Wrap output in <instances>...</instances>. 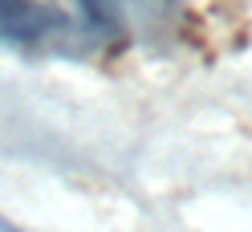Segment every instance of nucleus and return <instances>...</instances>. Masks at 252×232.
<instances>
[{"label":"nucleus","mask_w":252,"mask_h":232,"mask_svg":"<svg viewBox=\"0 0 252 232\" xmlns=\"http://www.w3.org/2000/svg\"><path fill=\"white\" fill-rule=\"evenodd\" d=\"M61 29V17L37 0H0V45L37 49Z\"/></svg>","instance_id":"nucleus-1"},{"label":"nucleus","mask_w":252,"mask_h":232,"mask_svg":"<svg viewBox=\"0 0 252 232\" xmlns=\"http://www.w3.org/2000/svg\"><path fill=\"white\" fill-rule=\"evenodd\" d=\"M82 8H86L90 25H98V29H110L118 21V0H82Z\"/></svg>","instance_id":"nucleus-2"}]
</instances>
